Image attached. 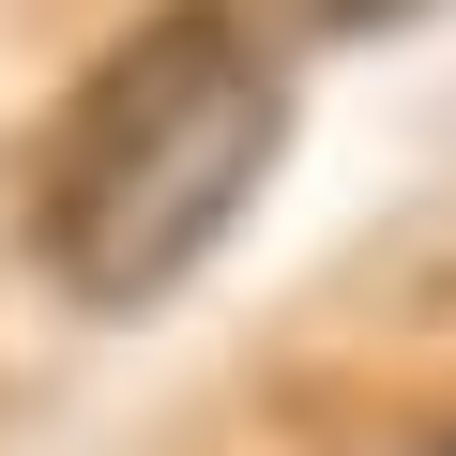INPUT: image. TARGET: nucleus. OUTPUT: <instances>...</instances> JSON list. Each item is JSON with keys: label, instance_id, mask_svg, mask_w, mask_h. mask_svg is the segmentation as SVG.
Returning a JSON list of instances; mask_svg holds the SVG:
<instances>
[{"label": "nucleus", "instance_id": "f03ea898", "mask_svg": "<svg viewBox=\"0 0 456 456\" xmlns=\"http://www.w3.org/2000/svg\"><path fill=\"white\" fill-rule=\"evenodd\" d=\"M411 16H441V0H320V31H411Z\"/></svg>", "mask_w": 456, "mask_h": 456}, {"label": "nucleus", "instance_id": "7ed1b4c3", "mask_svg": "<svg viewBox=\"0 0 456 456\" xmlns=\"http://www.w3.org/2000/svg\"><path fill=\"white\" fill-rule=\"evenodd\" d=\"M426 456H456V441H426Z\"/></svg>", "mask_w": 456, "mask_h": 456}, {"label": "nucleus", "instance_id": "f257e3e1", "mask_svg": "<svg viewBox=\"0 0 456 456\" xmlns=\"http://www.w3.org/2000/svg\"><path fill=\"white\" fill-rule=\"evenodd\" d=\"M274 137H289V77L228 0L137 16L46 152V274L92 320H152L244 228V198L274 183Z\"/></svg>", "mask_w": 456, "mask_h": 456}]
</instances>
